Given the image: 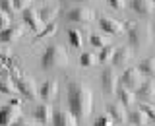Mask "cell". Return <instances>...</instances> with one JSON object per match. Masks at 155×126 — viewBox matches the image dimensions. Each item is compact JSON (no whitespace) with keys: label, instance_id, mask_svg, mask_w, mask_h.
<instances>
[{"label":"cell","instance_id":"obj_9","mask_svg":"<svg viewBox=\"0 0 155 126\" xmlns=\"http://www.w3.org/2000/svg\"><path fill=\"white\" fill-rule=\"evenodd\" d=\"M52 126H78V118L70 111H56L52 114Z\"/></svg>","mask_w":155,"mask_h":126},{"label":"cell","instance_id":"obj_6","mask_svg":"<svg viewBox=\"0 0 155 126\" xmlns=\"http://www.w3.org/2000/svg\"><path fill=\"white\" fill-rule=\"evenodd\" d=\"M19 114H21V111L18 109V107H2L0 109V126H12L14 122H18L19 120Z\"/></svg>","mask_w":155,"mask_h":126},{"label":"cell","instance_id":"obj_17","mask_svg":"<svg viewBox=\"0 0 155 126\" xmlns=\"http://www.w3.org/2000/svg\"><path fill=\"white\" fill-rule=\"evenodd\" d=\"M21 35H23L21 27H8V29H4V31H0V41L12 43V41H16V39H19Z\"/></svg>","mask_w":155,"mask_h":126},{"label":"cell","instance_id":"obj_5","mask_svg":"<svg viewBox=\"0 0 155 126\" xmlns=\"http://www.w3.org/2000/svg\"><path fill=\"white\" fill-rule=\"evenodd\" d=\"M101 85H103L105 93H114L118 89V76L113 68H107L103 70V76H101Z\"/></svg>","mask_w":155,"mask_h":126},{"label":"cell","instance_id":"obj_4","mask_svg":"<svg viewBox=\"0 0 155 126\" xmlns=\"http://www.w3.org/2000/svg\"><path fill=\"white\" fill-rule=\"evenodd\" d=\"M16 87L18 91L21 93L25 99H37L39 93H37V85H35V80L33 78H19V80L16 81Z\"/></svg>","mask_w":155,"mask_h":126},{"label":"cell","instance_id":"obj_10","mask_svg":"<svg viewBox=\"0 0 155 126\" xmlns=\"http://www.w3.org/2000/svg\"><path fill=\"white\" fill-rule=\"evenodd\" d=\"M23 22H25L33 31H41L43 29V22H41V18H39V12H35L31 6L27 10H23Z\"/></svg>","mask_w":155,"mask_h":126},{"label":"cell","instance_id":"obj_35","mask_svg":"<svg viewBox=\"0 0 155 126\" xmlns=\"http://www.w3.org/2000/svg\"><path fill=\"white\" fill-rule=\"evenodd\" d=\"M10 105H12V107H18V109H19V107H21V101H19L18 97H12V101H10Z\"/></svg>","mask_w":155,"mask_h":126},{"label":"cell","instance_id":"obj_31","mask_svg":"<svg viewBox=\"0 0 155 126\" xmlns=\"http://www.w3.org/2000/svg\"><path fill=\"white\" fill-rule=\"evenodd\" d=\"M8 27H10V18H8L6 12L0 10V31H4V29H8Z\"/></svg>","mask_w":155,"mask_h":126},{"label":"cell","instance_id":"obj_20","mask_svg":"<svg viewBox=\"0 0 155 126\" xmlns=\"http://www.w3.org/2000/svg\"><path fill=\"white\" fill-rule=\"evenodd\" d=\"M116 93H118V99H120V103H122V105L128 107V105L134 103V93H132V91H128L124 85L118 87V89H116Z\"/></svg>","mask_w":155,"mask_h":126},{"label":"cell","instance_id":"obj_2","mask_svg":"<svg viewBox=\"0 0 155 126\" xmlns=\"http://www.w3.org/2000/svg\"><path fill=\"white\" fill-rule=\"evenodd\" d=\"M68 60H70V56H68V52L60 45H51V47H47V51L41 56V66L51 70V68L66 66Z\"/></svg>","mask_w":155,"mask_h":126},{"label":"cell","instance_id":"obj_12","mask_svg":"<svg viewBox=\"0 0 155 126\" xmlns=\"http://www.w3.org/2000/svg\"><path fill=\"white\" fill-rule=\"evenodd\" d=\"M56 93H58V81H54V80H48V81H45V84L41 85V91H39V95H41L45 101L54 99Z\"/></svg>","mask_w":155,"mask_h":126},{"label":"cell","instance_id":"obj_22","mask_svg":"<svg viewBox=\"0 0 155 126\" xmlns=\"http://www.w3.org/2000/svg\"><path fill=\"white\" fill-rule=\"evenodd\" d=\"M91 45L99 47V48H105V47L110 45V39L107 35H91Z\"/></svg>","mask_w":155,"mask_h":126},{"label":"cell","instance_id":"obj_23","mask_svg":"<svg viewBox=\"0 0 155 126\" xmlns=\"http://www.w3.org/2000/svg\"><path fill=\"white\" fill-rule=\"evenodd\" d=\"M68 37H70V43L74 47L80 48L81 45H84V41H81V33L78 31V29H68Z\"/></svg>","mask_w":155,"mask_h":126},{"label":"cell","instance_id":"obj_14","mask_svg":"<svg viewBox=\"0 0 155 126\" xmlns=\"http://www.w3.org/2000/svg\"><path fill=\"white\" fill-rule=\"evenodd\" d=\"M52 107L48 105V103H43V105H39L37 107V111H35V116H37V120L41 124H47V122H51L52 120Z\"/></svg>","mask_w":155,"mask_h":126},{"label":"cell","instance_id":"obj_32","mask_svg":"<svg viewBox=\"0 0 155 126\" xmlns=\"http://www.w3.org/2000/svg\"><path fill=\"white\" fill-rule=\"evenodd\" d=\"M27 8H29L27 0H16V2H14V10H16V12H18V10H21V12H23V10H27Z\"/></svg>","mask_w":155,"mask_h":126},{"label":"cell","instance_id":"obj_3","mask_svg":"<svg viewBox=\"0 0 155 126\" xmlns=\"http://www.w3.org/2000/svg\"><path fill=\"white\" fill-rule=\"evenodd\" d=\"M128 39H130V43H132V45H136V47L147 45V43L151 41V27L136 23V25L128 31Z\"/></svg>","mask_w":155,"mask_h":126},{"label":"cell","instance_id":"obj_8","mask_svg":"<svg viewBox=\"0 0 155 126\" xmlns=\"http://www.w3.org/2000/svg\"><path fill=\"white\" fill-rule=\"evenodd\" d=\"M120 81L124 87H140L142 85V72L138 68H128L120 78Z\"/></svg>","mask_w":155,"mask_h":126},{"label":"cell","instance_id":"obj_25","mask_svg":"<svg viewBox=\"0 0 155 126\" xmlns=\"http://www.w3.org/2000/svg\"><path fill=\"white\" fill-rule=\"evenodd\" d=\"M130 120H132L134 124H138V126H143L147 122V116H145L142 111H132V113H130Z\"/></svg>","mask_w":155,"mask_h":126},{"label":"cell","instance_id":"obj_21","mask_svg":"<svg viewBox=\"0 0 155 126\" xmlns=\"http://www.w3.org/2000/svg\"><path fill=\"white\" fill-rule=\"evenodd\" d=\"M142 74H147L151 76L155 72V58H143V60H140V68H138Z\"/></svg>","mask_w":155,"mask_h":126},{"label":"cell","instance_id":"obj_11","mask_svg":"<svg viewBox=\"0 0 155 126\" xmlns=\"http://www.w3.org/2000/svg\"><path fill=\"white\" fill-rule=\"evenodd\" d=\"M99 23L103 27V31H107V33H113V35H122L124 33V25L113 18H101Z\"/></svg>","mask_w":155,"mask_h":126},{"label":"cell","instance_id":"obj_7","mask_svg":"<svg viewBox=\"0 0 155 126\" xmlns=\"http://www.w3.org/2000/svg\"><path fill=\"white\" fill-rule=\"evenodd\" d=\"M93 10L87 8V6H78V8H72L70 12H68V19H72V22H81V23H87L93 19Z\"/></svg>","mask_w":155,"mask_h":126},{"label":"cell","instance_id":"obj_33","mask_svg":"<svg viewBox=\"0 0 155 126\" xmlns=\"http://www.w3.org/2000/svg\"><path fill=\"white\" fill-rule=\"evenodd\" d=\"M110 6H113V8H116V10H120V8H124V2H122V0H110Z\"/></svg>","mask_w":155,"mask_h":126},{"label":"cell","instance_id":"obj_26","mask_svg":"<svg viewBox=\"0 0 155 126\" xmlns=\"http://www.w3.org/2000/svg\"><path fill=\"white\" fill-rule=\"evenodd\" d=\"M97 62V56L93 55V52H84V55H81V58H80V64L81 66H93Z\"/></svg>","mask_w":155,"mask_h":126},{"label":"cell","instance_id":"obj_29","mask_svg":"<svg viewBox=\"0 0 155 126\" xmlns=\"http://www.w3.org/2000/svg\"><path fill=\"white\" fill-rule=\"evenodd\" d=\"M54 31H56V22H51V23H48V25L37 35V39H41V37H51V35H54Z\"/></svg>","mask_w":155,"mask_h":126},{"label":"cell","instance_id":"obj_16","mask_svg":"<svg viewBox=\"0 0 155 126\" xmlns=\"http://www.w3.org/2000/svg\"><path fill=\"white\" fill-rule=\"evenodd\" d=\"M132 58V51H130L128 47H120L114 51V56H113V64L114 66H122L126 62Z\"/></svg>","mask_w":155,"mask_h":126},{"label":"cell","instance_id":"obj_30","mask_svg":"<svg viewBox=\"0 0 155 126\" xmlns=\"http://www.w3.org/2000/svg\"><path fill=\"white\" fill-rule=\"evenodd\" d=\"M95 126H114V122H113V118L107 114V116H99V118L95 120Z\"/></svg>","mask_w":155,"mask_h":126},{"label":"cell","instance_id":"obj_24","mask_svg":"<svg viewBox=\"0 0 155 126\" xmlns=\"http://www.w3.org/2000/svg\"><path fill=\"white\" fill-rule=\"evenodd\" d=\"M114 51L116 48L113 47H105V48H101V55L97 56V60H101V62H109V60H113V56H114Z\"/></svg>","mask_w":155,"mask_h":126},{"label":"cell","instance_id":"obj_18","mask_svg":"<svg viewBox=\"0 0 155 126\" xmlns=\"http://www.w3.org/2000/svg\"><path fill=\"white\" fill-rule=\"evenodd\" d=\"M138 95L143 97V99H153L155 97V84L151 80H145L143 84L138 87Z\"/></svg>","mask_w":155,"mask_h":126},{"label":"cell","instance_id":"obj_27","mask_svg":"<svg viewBox=\"0 0 155 126\" xmlns=\"http://www.w3.org/2000/svg\"><path fill=\"white\" fill-rule=\"evenodd\" d=\"M0 91L6 95H16V85L10 84L8 80H0Z\"/></svg>","mask_w":155,"mask_h":126},{"label":"cell","instance_id":"obj_34","mask_svg":"<svg viewBox=\"0 0 155 126\" xmlns=\"http://www.w3.org/2000/svg\"><path fill=\"white\" fill-rule=\"evenodd\" d=\"M12 126H37L35 122H29V120H18V122H14Z\"/></svg>","mask_w":155,"mask_h":126},{"label":"cell","instance_id":"obj_15","mask_svg":"<svg viewBox=\"0 0 155 126\" xmlns=\"http://www.w3.org/2000/svg\"><path fill=\"white\" fill-rule=\"evenodd\" d=\"M132 8L138 14H143V16H151V14L155 12V4L151 2V0H134Z\"/></svg>","mask_w":155,"mask_h":126},{"label":"cell","instance_id":"obj_13","mask_svg":"<svg viewBox=\"0 0 155 126\" xmlns=\"http://www.w3.org/2000/svg\"><path fill=\"white\" fill-rule=\"evenodd\" d=\"M107 111H109V116L113 118L114 124H122L126 114H124V107L118 105V103H110L109 107H107Z\"/></svg>","mask_w":155,"mask_h":126},{"label":"cell","instance_id":"obj_28","mask_svg":"<svg viewBox=\"0 0 155 126\" xmlns=\"http://www.w3.org/2000/svg\"><path fill=\"white\" fill-rule=\"evenodd\" d=\"M138 111H142L147 118H155V107L151 103H140V109Z\"/></svg>","mask_w":155,"mask_h":126},{"label":"cell","instance_id":"obj_19","mask_svg":"<svg viewBox=\"0 0 155 126\" xmlns=\"http://www.w3.org/2000/svg\"><path fill=\"white\" fill-rule=\"evenodd\" d=\"M56 12H58V6H45V8H41V12H39V18H41L43 23H45V22L51 23L52 19H54Z\"/></svg>","mask_w":155,"mask_h":126},{"label":"cell","instance_id":"obj_1","mask_svg":"<svg viewBox=\"0 0 155 126\" xmlns=\"http://www.w3.org/2000/svg\"><path fill=\"white\" fill-rule=\"evenodd\" d=\"M68 105L76 118H85L93 111V95L84 81H72L68 87Z\"/></svg>","mask_w":155,"mask_h":126}]
</instances>
